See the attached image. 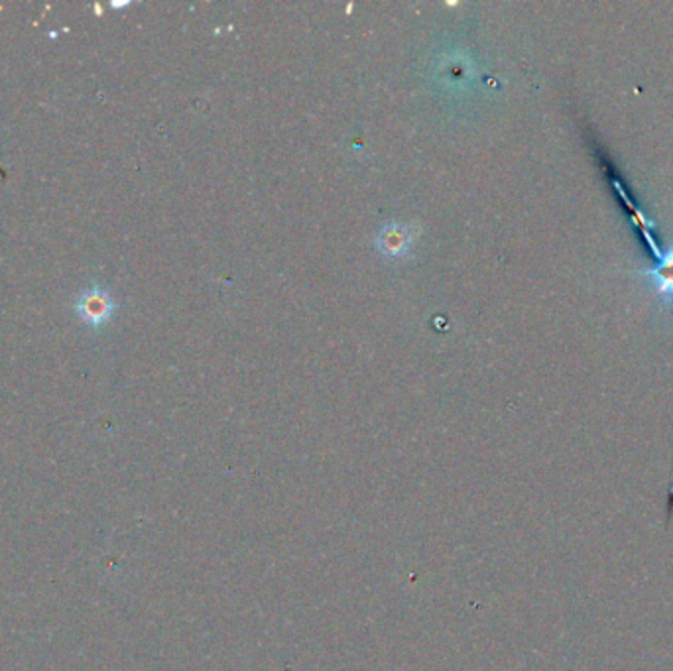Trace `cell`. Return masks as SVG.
<instances>
[{"instance_id": "3", "label": "cell", "mask_w": 673, "mask_h": 671, "mask_svg": "<svg viewBox=\"0 0 673 671\" xmlns=\"http://www.w3.org/2000/svg\"><path fill=\"white\" fill-rule=\"evenodd\" d=\"M75 308L77 313L81 315V320H85L93 327H99L109 320L111 313L114 311V303L104 290L93 288L83 293Z\"/></svg>"}, {"instance_id": "2", "label": "cell", "mask_w": 673, "mask_h": 671, "mask_svg": "<svg viewBox=\"0 0 673 671\" xmlns=\"http://www.w3.org/2000/svg\"><path fill=\"white\" fill-rule=\"evenodd\" d=\"M656 256L658 262L652 268L640 270L638 274L649 278L656 296L673 305V242L666 252H656Z\"/></svg>"}, {"instance_id": "1", "label": "cell", "mask_w": 673, "mask_h": 671, "mask_svg": "<svg viewBox=\"0 0 673 671\" xmlns=\"http://www.w3.org/2000/svg\"><path fill=\"white\" fill-rule=\"evenodd\" d=\"M418 237V227L413 222H386L376 232L374 246L376 251L388 258H401L411 249Z\"/></svg>"}]
</instances>
